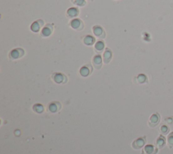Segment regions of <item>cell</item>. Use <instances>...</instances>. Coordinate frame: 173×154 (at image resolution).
<instances>
[{
    "instance_id": "6da1fadb",
    "label": "cell",
    "mask_w": 173,
    "mask_h": 154,
    "mask_svg": "<svg viewBox=\"0 0 173 154\" xmlns=\"http://www.w3.org/2000/svg\"><path fill=\"white\" fill-rule=\"evenodd\" d=\"M160 120H161L160 115L158 112H155L151 116V117L149 118V120L148 125L150 127L154 128L160 123Z\"/></svg>"
},
{
    "instance_id": "7a4b0ae2",
    "label": "cell",
    "mask_w": 173,
    "mask_h": 154,
    "mask_svg": "<svg viewBox=\"0 0 173 154\" xmlns=\"http://www.w3.org/2000/svg\"><path fill=\"white\" fill-rule=\"evenodd\" d=\"M146 143V137L142 136V137L138 138L135 140L132 143V147L135 149H140L144 146Z\"/></svg>"
},
{
    "instance_id": "3957f363",
    "label": "cell",
    "mask_w": 173,
    "mask_h": 154,
    "mask_svg": "<svg viewBox=\"0 0 173 154\" xmlns=\"http://www.w3.org/2000/svg\"><path fill=\"white\" fill-rule=\"evenodd\" d=\"M24 55V51L21 48L13 49L10 54V58L12 59H17L22 58Z\"/></svg>"
},
{
    "instance_id": "277c9868",
    "label": "cell",
    "mask_w": 173,
    "mask_h": 154,
    "mask_svg": "<svg viewBox=\"0 0 173 154\" xmlns=\"http://www.w3.org/2000/svg\"><path fill=\"white\" fill-rule=\"evenodd\" d=\"M52 78L56 83L64 84L67 82V77L62 73H55L53 74Z\"/></svg>"
},
{
    "instance_id": "5b68a950",
    "label": "cell",
    "mask_w": 173,
    "mask_h": 154,
    "mask_svg": "<svg viewBox=\"0 0 173 154\" xmlns=\"http://www.w3.org/2000/svg\"><path fill=\"white\" fill-rule=\"evenodd\" d=\"M61 108H62V105L60 103L54 101V102L50 103V104L48 105L47 110H48V112L51 113H55L58 112V111L61 109Z\"/></svg>"
},
{
    "instance_id": "8992f818",
    "label": "cell",
    "mask_w": 173,
    "mask_h": 154,
    "mask_svg": "<svg viewBox=\"0 0 173 154\" xmlns=\"http://www.w3.org/2000/svg\"><path fill=\"white\" fill-rule=\"evenodd\" d=\"M158 151V148L153 145H147L145 146L143 154H157Z\"/></svg>"
},
{
    "instance_id": "52a82bcc",
    "label": "cell",
    "mask_w": 173,
    "mask_h": 154,
    "mask_svg": "<svg viewBox=\"0 0 173 154\" xmlns=\"http://www.w3.org/2000/svg\"><path fill=\"white\" fill-rule=\"evenodd\" d=\"M166 143V138L164 136L161 135H160L157 139L155 140V146H156L158 149H162Z\"/></svg>"
},
{
    "instance_id": "ba28073f",
    "label": "cell",
    "mask_w": 173,
    "mask_h": 154,
    "mask_svg": "<svg viewBox=\"0 0 173 154\" xmlns=\"http://www.w3.org/2000/svg\"><path fill=\"white\" fill-rule=\"evenodd\" d=\"M53 31V27L51 24H47L45 27L42 29L41 31V36L43 37H48L50 36Z\"/></svg>"
},
{
    "instance_id": "9c48e42d",
    "label": "cell",
    "mask_w": 173,
    "mask_h": 154,
    "mask_svg": "<svg viewBox=\"0 0 173 154\" xmlns=\"http://www.w3.org/2000/svg\"><path fill=\"white\" fill-rule=\"evenodd\" d=\"M43 24H44V23H43V21L41 20H38L37 21H35L32 25H31V30L34 32V33H37L39 31L40 28L41 27H43Z\"/></svg>"
},
{
    "instance_id": "30bf717a",
    "label": "cell",
    "mask_w": 173,
    "mask_h": 154,
    "mask_svg": "<svg viewBox=\"0 0 173 154\" xmlns=\"http://www.w3.org/2000/svg\"><path fill=\"white\" fill-rule=\"evenodd\" d=\"M71 27L76 30H81L83 28V23L79 19H75L72 20L71 23Z\"/></svg>"
},
{
    "instance_id": "8fae6325",
    "label": "cell",
    "mask_w": 173,
    "mask_h": 154,
    "mask_svg": "<svg viewBox=\"0 0 173 154\" xmlns=\"http://www.w3.org/2000/svg\"><path fill=\"white\" fill-rule=\"evenodd\" d=\"M93 32L95 35L99 38H104L105 37L104 31L99 26H96L93 27Z\"/></svg>"
},
{
    "instance_id": "7c38bea8",
    "label": "cell",
    "mask_w": 173,
    "mask_h": 154,
    "mask_svg": "<svg viewBox=\"0 0 173 154\" xmlns=\"http://www.w3.org/2000/svg\"><path fill=\"white\" fill-rule=\"evenodd\" d=\"M92 71H93V70L90 66H85L81 68L80 73L83 76H87L91 74Z\"/></svg>"
},
{
    "instance_id": "4fadbf2b",
    "label": "cell",
    "mask_w": 173,
    "mask_h": 154,
    "mask_svg": "<svg viewBox=\"0 0 173 154\" xmlns=\"http://www.w3.org/2000/svg\"><path fill=\"white\" fill-rule=\"evenodd\" d=\"M93 65L96 67L97 69H99L102 67V57L100 55H96V56L93 58Z\"/></svg>"
},
{
    "instance_id": "5bb4252c",
    "label": "cell",
    "mask_w": 173,
    "mask_h": 154,
    "mask_svg": "<svg viewBox=\"0 0 173 154\" xmlns=\"http://www.w3.org/2000/svg\"><path fill=\"white\" fill-rule=\"evenodd\" d=\"M112 54L111 51L110 49H106L104 54H103V61H104L106 64L109 63L112 59Z\"/></svg>"
},
{
    "instance_id": "9a60e30c",
    "label": "cell",
    "mask_w": 173,
    "mask_h": 154,
    "mask_svg": "<svg viewBox=\"0 0 173 154\" xmlns=\"http://www.w3.org/2000/svg\"><path fill=\"white\" fill-rule=\"evenodd\" d=\"M33 110L34 112L37 114H41L44 112V108H43V106L40 104H34L33 107Z\"/></svg>"
},
{
    "instance_id": "2e32d148",
    "label": "cell",
    "mask_w": 173,
    "mask_h": 154,
    "mask_svg": "<svg viewBox=\"0 0 173 154\" xmlns=\"http://www.w3.org/2000/svg\"><path fill=\"white\" fill-rule=\"evenodd\" d=\"M67 14H68V17H71V18H72V17H75L78 14H79V10L75 8H71L68 10Z\"/></svg>"
},
{
    "instance_id": "e0dca14e",
    "label": "cell",
    "mask_w": 173,
    "mask_h": 154,
    "mask_svg": "<svg viewBox=\"0 0 173 154\" xmlns=\"http://www.w3.org/2000/svg\"><path fill=\"white\" fill-rule=\"evenodd\" d=\"M95 38L92 36H90V35H88L85 37V39H84V43L85 44L87 45H93L94 43H95Z\"/></svg>"
},
{
    "instance_id": "ac0fdd59",
    "label": "cell",
    "mask_w": 173,
    "mask_h": 154,
    "mask_svg": "<svg viewBox=\"0 0 173 154\" xmlns=\"http://www.w3.org/2000/svg\"><path fill=\"white\" fill-rule=\"evenodd\" d=\"M159 131L161 132L162 135H166L168 134V132H170V128L167 125H162L160 127Z\"/></svg>"
},
{
    "instance_id": "d6986e66",
    "label": "cell",
    "mask_w": 173,
    "mask_h": 154,
    "mask_svg": "<svg viewBox=\"0 0 173 154\" xmlns=\"http://www.w3.org/2000/svg\"><path fill=\"white\" fill-rule=\"evenodd\" d=\"M167 145L170 149H172L173 147V131L170 132L168 135Z\"/></svg>"
},
{
    "instance_id": "ffe728a7",
    "label": "cell",
    "mask_w": 173,
    "mask_h": 154,
    "mask_svg": "<svg viewBox=\"0 0 173 154\" xmlns=\"http://www.w3.org/2000/svg\"><path fill=\"white\" fill-rule=\"evenodd\" d=\"M95 48H96V49L98 51H102L103 49V48H104V44H103L102 41H98L96 44Z\"/></svg>"
},
{
    "instance_id": "44dd1931",
    "label": "cell",
    "mask_w": 173,
    "mask_h": 154,
    "mask_svg": "<svg viewBox=\"0 0 173 154\" xmlns=\"http://www.w3.org/2000/svg\"><path fill=\"white\" fill-rule=\"evenodd\" d=\"M137 80L139 83H145L147 81V77L145 74H139L137 76Z\"/></svg>"
},
{
    "instance_id": "7402d4cb",
    "label": "cell",
    "mask_w": 173,
    "mask_h": 154,
    "mask_svg": "<svg viewBox=\"0 0 173 154\" xmlns=\"http://www.w3.org/2000/svg\"><path fill=\"white\" fill-rule=\"evenodd\" d=\"M73 2H74V3L76 4L77 6H83L85 4V0H75V1H73Z\"/></svg>"
},
{
    "instance_id": "603a6c76",
    "label": "cell",
    "mask_w": 173,
    "mask_h": 154,
    "mask_svg": "<svg viewBox=\"0 0 173 154\" xmlns=\"http://www.w3.org/2000/svg\"><path fill=\"white\" fill-rule=\"evenodd\" d=\"M164 121H165L168 125H173V116H169L166 118V119H164Z\"/></svg>"
}]
</instances>
